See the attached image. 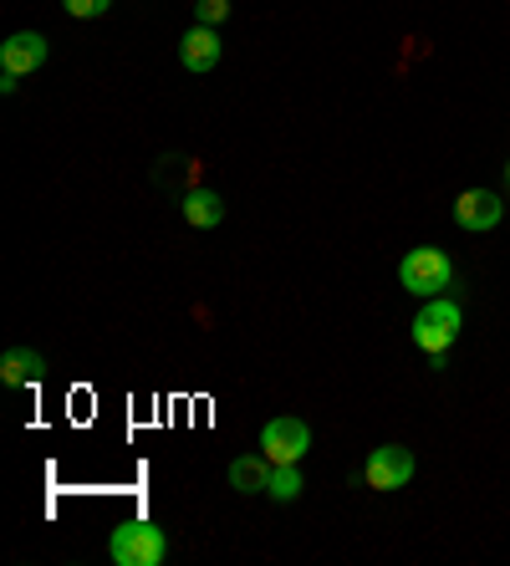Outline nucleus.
Wrapping results in <instances>:
<instances>
[{
  "label": "nucleus",
  "mask_w": 510,
  "mask_h": 566,
  "mask_svg": "<svg viewBox=\"0 0 510 566\" xmlns=\"http://www.w3.org/2000/svg\"><path fill=\"white\" fill-rule=\"evenodd\" d=\"M41 66H46V36H41V31H15V36L0 41V72L31 77Z\"/></svg>",
  "instance_id": "7"
},
{
  "label": "nucleus",
  "mask_w": 510,
  "mask_h": 566,
  "mask_svg": "<svg viewBox=\"0 0 510 566\" xmlns=\"http://www.w3.org/2000/svg\"><path fill=\"white\" fill-rule=\"evenodd\" d=\"M500 220H506V205H500V195H490V189H465V195L455 199V224L470 230V235L496 230Z\"/></svg>",
  "instance_id": "6"
},
{
  "label": "nucleus",
  "mask_w": 510,
  "mask_h": 566,
  "mask_svg": "<svg viewBox=\"0 0 510 566\" xmlns=\"http://www.w3.org/2000/svg\"><path fill=\"white\" fill-rule=\"evenodd\" d=\"M107 556L118 566H158L164 556H169V536L154 526V521H123V526H113V536H107Z\"/></svg>",
  "instance_id": "2"
},
{
  "label": "nucleus",
  "mask_w": 510,
  "mask_h": 566,
  "mask_svg": "<svg viewBox=\"0 0 510 566\" xmlns=\"http://www.w3.org/2000/svg\"><path fill=\"white\" fill-rule=\"evenodd\" d=\"M306 449H312V429H306V419L281 413V419H271L261 429V454L271 464H301L306 460Z\"/></svg>",
  "instance_id": "4"
},
{
  "label": "nucleus",
  "mask_w": 510,
  "mask_h": 566,
  "mask_svg": "<svg viewBox=\"0 0 510 566\" xmlns=\"http://www.w3.org/2000/svg\"><path fill=\"white\" fill-rule=\"evenodd\" d=\"M15 87H21V77H15V72H0V93L11 97V93H15Z\"/></svg>",
  "instance_id": "15"
},
{
  "label": "nucleus",
  "mask_w": 510,
  "mask_h": 566,
  "mask_svg": "<svg viewBox=\"0 0 510 566\" xmlns=\"http://www.w3.org/2000/svg\"><path fill=\"white\" fill-rule=\"evenodd\" d=\"M230 15V0H195V27H220Z\"/></svg>",
  "instance_id": "14"
},
{
  "label": "nucleus",
  "mask_w": 510,
  "mask_h": 566,
  "mask_svg": "<svg viewBox=\"0 0 510 566\" xmlns=\"http://www.w3.org/2000/svg\"><path fill=\"white\" fill-rule=\"evenodd\" d=\"M184 224H195V230H215V224L225 220V199L215 195V189H189V195H184Z\"/></svg>",
  "instance_id": "11"
},
{
  "label": "nucleus",
  "mask_w": 510,
  "mask_h": 566,
  "mask_svg": "<svg viewBox=\"0 0 510 566\" xmlns=\"http://www.w3.org/2000/svg\"><path fill=\"white\" fill-rule=\"evenodd\" d=\"M459 332H465V312H459L455 296H429V302L419 306V316H414V327H408V337H414V347L429 357H445L449 347L459 343Z\"/></svg>",
  "instance_id": "1"
},
{
  "label": "nucleus",
  "mask_w": 510,
  "mask_h": 566,
  "mask_svg": "<svg viewBox=\"0 0 510 566\" xmlns=\"http://www.w3.org/2000/svg\"><path fill=\"white\" fill-rule=\"evenodd\" d=\"M408 480H414V449H404V444H378L373 454H367V464H363V485H367V490L388 495V490H404Z\"/></svg>",
  "instance_id": "5"
},
{
  "label": "nucleus",
  "mask_w": 510,
  "mask_h": 566,
  "mask_svg": "<svg viewBox=\"0 0 510 566\" xmlns=\"http://www.w3.org/2000/svg\"><path fill=\"white\" fill-rule=\"evenodd\" d=\"M506 185H510V164H506Z\"/></svg>",
  "instance_id": "16"
},
{
  "label": "nucleus",
  "mask_w": 510,
  "mask_h": 566,
  "mask_svg": "<svg viewBox=\"0 0 510 566\" xmlns=\"http://www.w3.org/2000/svg\"><path fill=\"white\" fill-rule=\"evenodd\" d=\"M41 373H46V357H41L37 347H11V353L0 357V382H6V388L41 382Z\"/></svg>",
  "instance_id": "10"
},
{
  "label": "nucleus",
  "mask_w": 510,
  "mask_h": 566,
  "mask_svg": "<svg viewBox=\"0 0 510 566\" xmlns=\"http://www.w3.org/2000/svg\"><path fill=\"white\" fill-rule=\"evenodd\" d=\"M301 490H306V480H301L296 464H271V485H266V495H271V501L291 505V501H301Z\"/></svg>",
  "instance_id": "12"
},
{
  "label": "nucleus",
  "mask_w": 510,
  "mask_h": 566,
  "mask_svg": "<svg viewBox=\"0 0 510 566\" xmlns=\"http://www.w3.org/2000/svg\"><path fill=\"white\" fill-rule=\"evenodd\" d=\"M62 11L72 15V21H97V15L113 11V0H62Z\"/></svg>",
  "instance_id": "13"
},
{
  "label": "nucleus",
  "mask_w": 510,
  "mask_h": 566,
  "mask_svg": "<svg viewBox=\"0 0 510 566\" xmlns=\"http://www.w3.org/2000/svg\"><path fill=\"white\" fill-rule=\"evenodd\" d=\"M179 62H184V72H215V66H220V36H215V27H189L184 31Z\"/></svg>",
  "instance_id": "8"
},
{
  "label": "nucleus",
  "mask_w": 510,
  "mask_h": 566,
  "mask_svg": "<svg viewBox=\"0 0 510 566\" xmlns=\"http://www.w3.org/2000/svg\"><path fill=\"white\" fill-rule=\"evenodd\" d=\"M398 281H404L408 296H445L455 286V261L445 251H434V245H414V251L398 261Z\"/></svg>",
  "instance_id": "3"
},
{
  "label": "nucleus",
  "mask_w": 510,
  "mask_h": 566,
  "mask_svg": "<svg viewBox=\"0 0 510 566\" xmlns=\"http://www.w3.org/2000/svg\"><path fill=\"white\" fill-rule=\"evenodd\" d=\"M225 480H230L236 495H266V485H271V460H266V454H240V460H230Z\"/></svg>",
  "instance_id": "9"
}]
</instances>
